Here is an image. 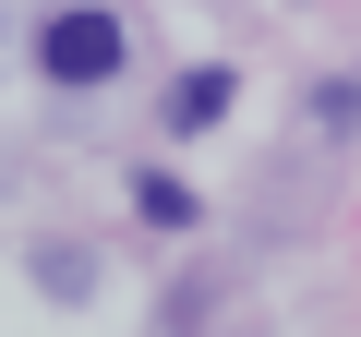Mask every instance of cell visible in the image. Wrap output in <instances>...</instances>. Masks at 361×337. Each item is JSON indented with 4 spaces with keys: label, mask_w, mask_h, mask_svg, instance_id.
Returning <instances> with one entry per match:
<instances>
[{
    "label": "cell",
    "mask_w": 361,
    "mask_h": 337,
    "mask_svg": "<svg viewBox=\"0 0 361 337\" xmlns=\"http://www.w3.org/2000/svg\"><path fill=\"white\" fill-rule=\"evenodd\" d=\"M37 73H49V85H109V73H133L121 13H109V0H85V13H49V25H37Z\"/></svg>",
    "instance_id": "cell-1"
},
{
    "label": "cell",
    "mask_w": 361,
    "mask_h": 337,
    "mask_svg": "<svg viewBox=\"0 0 361 337\" xmlns=\"http://www.w3.org/2000/svg\"><path fill=\"white\" fill-rule=\"evenodd\" d=\"M229 97H241L229 73H180V85H169V133H205V121H229Z\"/></svg>",
    "instance_id": "cell-2"
},
{
    "label": "cell",
    "mask_w": 361,
    "mask_h": 337,
    "mask_svg": "<svg viewBox=\"0 0 361 337\" xmlns=\"http://www.w3.org/2000/svg\"><path fill=\"white\" fill-rule=\"evenodd\" d=\"M37 289H49V301H97V253H85V241H49V253H37Z\"/></svg>",
    "instance_id": "cell-3"
},
{
    "label": "cell",
    "mask_w": 361,
    "mask_h": 337,
    "mask_svg": "<svg viewBox=\"0 0 361 337\" xmlns=\"http://www.w3.org/2000/svg\"><path fill=\"white\" fill-rule=\"evenodd\" d=\"M133 205H145L157 229H180V217H193V193H180V181H133Z\"/></svg>",
    "instance_id": "cell-4"
},
{
    "label": "cell",
    "mask_w": 361,
    "mask_h": 337,
    "mask_svg": "<svg viewBox=\"0 0 361 337\" xmlns=\"http://www.w3.org/2000/svg\"><path fill=\"white\" fill-rule=\"evenodd\" d=\"M325 121H361V85H325Z\"/></svg>",
    "instance_id": "cell-5"
},
{
    "label": "cell",
    "mask_w": 361,
    "mask_h": 337,
    "mask_svg": "<svg viewBox=\"0 0 361 337\" xmlns=\"http://www.w3.org/2000/svg\"><path fill=\"white\" fill-rule=\"evenodd\" d=\"M49 13H85V0H49Z\"/></svg>",
    "instance_id": "cell-6"
}]
</instances>
